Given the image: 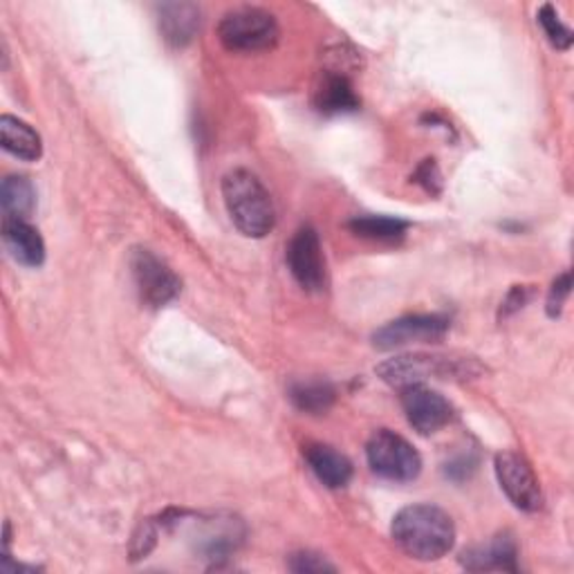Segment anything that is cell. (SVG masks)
Returning a JSON list of instances; mask_svg holds the SVG:
<instances>
[{
  "label": "cell",
  "instance_id": "6da1fadb",
  "mask_svg": "<svg viewBox=\"0 0 574 574\" xmlns=\"http://www.w3.org/2000/svg\"><path fill=\"white\" fill-rule=\"evenodd\" d=\"M391 534L395 543L417 561H437L449 554L455 543L451 516L429 503L400 510L393 518Z\"/></svg>",
  "mask_w": 574,
  "mask_h": 574
},
{
  "label": "cell",
  "instance_id": "7a4b0ae2",
  "mask_svg": "<svg viewBox=\"0 0 574 574\" xmlns=\"http://www.w3.org/2000/svg\"><path fill=\"white\" fill-rule=\"evenodd\" d=\"M222 198L229 218L236 224L239 232L248 239H265L274 224L276 211L270 191L263 182L248 169L229 171L222 178Z\"/></svg>",
  "mask_w": 574,
  "mask_h": 574
},
{
  "label": "cell",
  "instance_id": "3957f363",
  "mask_svg": "<svg viewBox=\"0 0 574 574\" xmlns=\"http://www.w3.org/2000/svg\"><path fill=\"white\" fill-rule=\"evenodd\" d=\"M218 39L229 52H263L279 41V23L268 10L239 8L222 17Z\"/></svg>",
  "mask_w": 574,
  "mask_h": 574
},
{
  "label": "cell",
  "instance_id": "277c9868",
  "mask_svg": "<svg viewBox=\"0 0 574 574\" xmlns=\"http://www.w3.org/2000/svg\"><path fill=\"white\" fill-rule=\"evenodd\" d=\"M366 457L371 470L384 481L411 483L422 472V457L415 446L389 429L371 435L366 444Z\"/></svg>",
  "mask_w": 574,
  "mask_h": 574
},
{
  "label": "cell",
  "instance_id": "5b68a950",
  "mask_svg": "<svg viewBox=\"0 0 574 574\" xmlns=\"http://www.w3.org/2000/svg\"><path fill=\"white\" fill-rule=\"evenodd\" d=\"M496 479L505 496L514 507L523 512H538L543 507V492L530 463L516 451H503L496 455Z\"/></svg>",
  "mask_w": 574,
  "mask_h": 574
},
{
  "label": "cell",
  "instance_id": "8992f818",
  "mask_svg": "<svg viewBox=\"0 0 574 574\" xmlns=\"http://www.w3.org/2000/svg\"><path fill=\"white\" fill-rule=\"evenodd\" d=\"M131 272L138 285L140 299L151 308H162L171 303L182 290V283L175 276V272L149 250H133Z\"/></svg>",
  "mask_w": 574,
  "mask_h": 574
},
{
  "label": "cell",
  "instance_id": "52a82bcc",
  "mask_svg": "<svg viewBox=\"0 0 574 574\" xmlns=\"http://www.w3.org/2000/svg\"><path fill=\"white\" fill-rule=\"evenodd\" d=\"M377 375L397 389L422 384L429 377H449V375H465V362L449 360V358H431V355H402L393 358L377 366Z\"/></svg>",
  "mask_w": 574,
  "mask_h": 574
},
{
  "label": "cell",
  "instance_id": "ba28073f",
  "mask_svg": "<svg viewBox=\"0 0 574 574\" xmlns=\"http://www.w3.org/2000/svg\"><path fill=\"white\" fill-rule=\"evenodd\" d=\"M288 268L305 292L325 290V259L314 226H301L288 245Z\"/></svg>",
  "mask_w": 574,
  "mask_h": 574
},
{
  "label": "cell",
  "instance_id": "9c48e42d",
  "mask_svg": "<svg viewBox=\"0 0 574 574\" xmlns=\"http://www.w3.org/2000/svg\"><path fill=\"white\" fill-rule=\"evenodd\" d=\"M449 325V319L442 314H409L380 328L373 334V346L380 351H393L406 346V343L435 341L446 334Z\"/></svg>",
  "mask_w": 574,
  "mask_h": 574
},
{
  "label": "cell",
  "instance_id": "30bf717a",
  "mask_svg": "<svg viewBox=\"0 0 574 574\" xmlns=\"http://www.w3.org/2000/svg\"><path fill=\"white\" fill-rule=\"evenodd\" d=\"M402 406L409 424L422 435L440 431L453 417V406L440 393L422 384H411L402 389Z\"/></svg>",
  "mask_w": 574,
  "mask_h": 574
},
{
  "label": "cell",
  "instance_id": "8fae6325",
  "mask_svg": "<svg viewBox=\"0 0 574 574\" xmlns=\"http://www.w3.org/2000/svg\"><path fill=\"white\" fill-rule=\"evenodd\" d=\"M312 103L323 114L355 112L362 105L351 77L343 70H323L319 74L312 92Z\"/></svg>",
  "mask_w": 574,
  "mask_h": 574
},
{
  "label": "cell",
  "instance_id": "7c38bea8",
  "mask_svg": "<svg viewBox=\"0 0 574 574\" xmlns=\"http://www.w3.org/2000/svg\"><path fill=\"white\" fill-rule=\"evenodd\" d=\"M3 241L10 252V256L26 265V268H39L46 261V243L30 222L21 218H6L3 220Z\"/></svg>",
  "mask_w": 574,
  "mask_h": 574
},
{
  "label": "cell",
  "instance_id": "4fadbf2b",
  "mask_svg": "<svg viewBox=\"0 0 574 574\" xmlns=\"http://www.w3.org/2000/svg\"><path fill=\"white\" fill-rule=\"evenodd\" d=\"M303 453H305V461H308L312 474L328 490H341L351 483L353 463L336 449H332L328 444H308Z\"/></svg>",
  "mask_w": 574,
  "mask_h": 574
},
{
  "label": "cell",
  "instance_id": "5bb4252c",
  "mask_svg": "<svg viewBox=\"0 0 574 574\" xmlns=\"http://www.w3.org/2000/svg\"><path fill=\"white\" fill-rule=\"evenodd\" d=\"M160 12V32L173 48L189 46L200 28V10L191 3H164Z\"/></svg>",
  "mask_w": 574,
  "mask_h": 574
},
{
  "label": "cell",
  "instance_id": "9a60e30c",
  "mask_svg": "<svg viewBox=\"0 0 574 574\" xmlns=\"http://www.w3.org/2000/svg\"><path fill=\"white\" fill-rule=\"evenodd\" d=\"M516 556H518V550H516L514 538L510 534H501L494 541H490L487 545H479V547L463 552L461 561L467 570H476V572H483V570L516 572L518 570Z\"/></svg>",
  "mask_w": 574,
  "mask_h": 574
},
{
  "label": "cell",
  "instance_id": "2e32d148",
  "mask_svg": "<svg viewBox=\"0 0 574 574\" xmlns=\"http://www.w3.org/2000/svg\"><path fill=\"white\" fill-rule=\"evenodd\" d=\"M0 144L10 155L23 162H37L43 155L41 135L23 120L12 118V114L0 118Z\"/></svg>",
  "mask_w": 574,
  "mask_h": 574
},
{
  "label": "cell",
  "instance_id": "e0dca14e",
  "mask_svg": "<svg viewBox=\"0 0 574 574\" xmlns=\"http://www.w3.org/2000/svg\"><path fill=\"white\" fill-rule=\"evenodd\" d=\"M292 404L310 415H321L332 409L336 400V389L328 380H305L296 382L290 389Z\"/></svg>",
  "mask_w": 574,
  "mask_h": 574
},
{
  "label": "cell",
  "instance_id": "ac0fdd59",
  "mask_svg": "<svg viewBox=\"0 0 574 574\" xmlns=\"http://www.w3.org/2000/svg\"><path fill=\"white\" fill-rule=\"evenodd\" d=\"M0 204H3L6 218L26 220L37 204V191L26 175H8L0 187Z\"/></svg>",
  "mask_w": 574,
  "mask_h": 574
},
{
  "label": "cell",
  "instance_id": "d6986e66",
  "mask_svg": "<svg viewBox=\"0 0 574 574\" xmlns=\"http://www.w3.org/2000/svg\"><path fill=\"white\" fill-rule=\"evenodd\" d=\"M349 229L360 239L391 243V241H400L406 234L409 222L400 218H389V215H358L349 222Z\"/></svg>",
  "mask_w": 574,
  "mask_h": 574
},
{
  "label": "cell",
  "instance_id": "ffe728a7",
  "mask_svg": "<svg viewBox=\"0 0 574 574\" xmlns=\"http://www.w3.org/2000/svg\"><path fill=\"white\" fill-rule=\"evenodd\" d=\"M538 26L543 28L547 41L556 48V50H570L572 48V30L567 26L561 23L556 10L552 6H543L536 14Z\"/></svg>",
  "mask_w": 574,
  "mask_h": 574
},
{
  "label": "cell",
  "instance_id": "44dd1931",
  "mask_svg": "<svg viewBox=\"0 0 574 574\" xmlns=\"http://www.w3.org/2000/svg\"><path fill=\"white\" fill-rule=\"evenodd\" d=\"M288 567L299 574H319V572H334V565L328 563L321 554L314 552H296L290 556Z\"/></svg>",
  "mask_w": 574,
  "mask_h": 574
},
{
  "label": "cell",
  "instance_id": "7402d4cb",
  "mask_svg": "<svg viewBox=\"0 0 574 574\" xmlns=\"http://www.w3.org/2000/svg\"><path fill=\"white\" fill-rule=\"evenodd\" d=\"M570 285H572V281H570V274H567V272L561 274V276L552 283V290H550V294H547V314H550L552 319L561 314V310H563V305H565V299H567V294H570Z\"/></svg>",
  "mask_w": 574,
  "mask_h": 574
},
{
  "label": "cell",
  "instance_id": "603a6c76",
  "mask_svg": "<svg viewBox=\"0 0 574 574\" xmlns=\"http://www.w3.org/2000/svg\"><path fill=\"white\" fill-rule=\"evenodd\" d=\"M415 182L422 184L429 193H440V171L435 160H424L415 171Z\"/></svg>",
  "mask_w": 574,
  "mask_h": 574
},
{
  "label": "cell",
  "instance_id": "cb8c5ba5",
  "mask_svg": "<svg viewBox=\"0 0 574 574\" xmlns=\"http://www.w3.org/2000/svg\"><path fill=\"white\" fill-rule=\"evenodd\" d=\"M527 299H530V290H527V288H521V285H516V288H514V290L507 294V299L503 301L501 314H503V316H507V314H512V312L521 310V308L527 303Z\"/></svg>",
  "mask_w": 574,
  "mask_h": 574
},
{
  "label": "cell",
  "instance_id": "d4e9b609",
  "mask_svg": "<svg viewBox=\"0 0 574 574\" xmlns=\"http://www.w3.org/2000/svg\"><path fill=\"white\" fill-rule=\"evenodd\" d=\"M153 543H155V530H153L149 523H144V525L140 527V534L135 536V550H133V554H135V556L147 554V552L153 547Z\"/></svg>",
  "mask_w": 574,
  "mask_h": 574
}]
</instances>
